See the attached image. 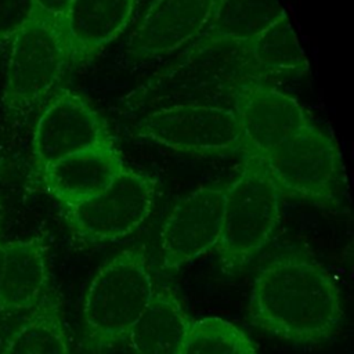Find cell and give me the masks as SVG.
I'll return each instance as SVG.
<instances>
[{"mask_svg": "<svg viewBox=\"0 0 354 354\" xmlns=\"http://www.w3.org/2000/svg\"><path fill=\"white\" fill-rule=\"evenodd\" d=\"M224 90L243 134V156L260 158L314 123L296 98L266 82H227Z\"/></svg>", "mask_w": 354, "mask_h": 354, "instance_id": "cell-8", "label": "cell"}, {"mask_svg": "<svg viewBox=\"0 0 354 354\" xmlns=\"http://www.w3.org/2000/svg\"><path fill=\"white\" fill-rule=\"evenodd\" d=\"M39 14L36 0H0V41H11Z\"/></svg>", "mask_w": 354, "mask_h": 354, "instance_id": "cell-20", "label": "cell"}, {"mask_svg": "<svg viewBox=\"0 0 354 354\" xmlns=\"http://www.w3.org/2000/svg\"><path fill=\"white\" fill-rule=\"evenodd\" d=\"M71 1L72 0H36L39 10L54 19H58L65 12Z\"/></svg>", "mask_w": 354, "mask_h": 354, "instance_id": "cell-21", "label": "cell"}, {"mask_svg": "<svg viewBox=\"0 0 354 354\" xmlns=\"http://www.w3.org/2000/svg\"><path fill=\"white\" fill-rule=\"evenodd\" d=\"M285 12L279 0H218L196 39L160 69L138 95L144 97L151 90L159 88L214 51L236 48L250 41Z\"/></svg>", "mask_w": 354, "mask_h": 354, "instance_id": "cell-9", "label": "cell"}, {"mask_svg": "<svg viewBox=\"0 0 354 354\" xmlns=\"http://www.w3.org/2000/svg\"><path fill=\"white\" fill-rule=\"evenodd\" d=\"M138 0H72L57 19L69 65L91 62L130 25Z\"/></svg>", "mask_w": 354, "mask_h": 354, "instance_id": "cell-13", "label": "cell"}, {"mask_svg": "<svg viewBox=\"0 0 354 354\" xmlns=\"http://www.w3.org/2000/svg\"><path fill=\"white\" fill-rule=\"evenodd\" d=\"M1 170H3V156L0 153V173H1Z\"/></svg>", "mask_w": 354, "mask_h": 354, "instance_id": "cell-24", "label": "cell"}, {"mask_svg": "<svg viewBox=\"0 0 354 354\" xmlns=\"http://www.w3.org/2000/svg\"><path fill=\"white\" fill-rule=\"evenodd\" d=\"M158 195V180L126 166L95 196L65 207L72 232L88 243L129 236L149 217Z\"/></svg>", "mask_w": 354, "mask_h": 354, "instance_id": "cell-7", "label": "cell"}, {"mask_svg": "<svg viewBox=\"0 0 354 354\" xmlns=\"http://www.w3.org/2000/svg\"><path fill=\"white\" fill-rule=\"evenodd\" d=\"M227 82L297 79L310 73L308 59L285 12L250 41L236 47Z\"/></svg>", "mask_w": 354, "mask_h": 354, "instance_id": "cell-14", "label": "cell"}, {"mask_svg": "<svg viewBox=\"0 0 354 354\" xmlns=\"http://www.w3.org/2000/svg\"><path fill=\"white\" fill-rule=\"evenodd\" d=\"M227 183L203 185L181 198L169 212L159 234L160 266L174 271L216 249Z\"/></svg>", "mask_w": 354, "mask_h": 354, "instance_id": "cell-11", "label": "cell"}, {"mask_svg": "<svg viewBox=\"0 0 354 354\" xmlns=\"http://www.w3.org/2000/svg\"><path fill=\"white\" fill-rule=\"evenodd\" d=\"M191 321L177 293L160 285L126 340L134 354H178Z\"/></svg>", "mask_w": 354, "mask_h": 354, "instance_id": "cell-17", "label": "cell"}, {"mask_svg": "<svg viewBox=\"0 0 354 354\" xmlns=\"http://www.w3.org/2000/svg\"><path fill=\"white\" fill-rule=\"evenodd\" d=\"M4 259H6V243H4V242H0V286H1V278H3Z\"/></svg>", "mask_w": 354, "mask_h": 354, "instance_id": "cell-22", "label": "cell"}, {"mask_svg": "<svg viewBox=\"0 0 354 354\" xmlns=\"http://www.w3.org/2000/svg\"><path fill=\"white\" fill-rule=\"evenodd\" d=\"M260 159L282 196L330 210L342 205L340 152L336 141L317 124L301 129Z\"/></svg>", "mask_w": 354, "mask_h": 354, "instance_id": "cell-4", "label": "cell"}, {"mask_svg": "<svg viewBox=\"0 0 354 354\" xmlns=\"http://www.w3.org/2000/svg\"><path fill=\"white\" fill-rule=\"evenodd\" d=\"M155 288L142 245L124 249L102 264L90 281L82 306L86 350L102 354L126 340Z\"/></svg>", "mask_w": 354, "mask_h": 354, "instance_id": "cell-2", "label": "cell"}, {"mask_svg": "<svg viewBox=\"0 0 354 354\" xmlns=\"http://www.w3.org/2000/svg\"><path fill=\"white\" fill-rule=\"evenodd\" d=\"M248 313L259 329L299 346L330 340L343 322L335 279L321 263L297 249L279 252L261 266Z\"/></svg>", "mask_w": 354, "mask_h": 354, "instance_id": "cell-1", "label": "cell"}, {"mask_svg": "<svg viewBox=\"0 0 354 354\" xmlns=\"http://www.w3.org/2000/svg\"><path fill=\"white\" fill-rule=\"evenodd\" d=\"M218 0H152L129 35L133 61L162 58L183 50L206 26Z\"/></svg>", "mask_w": 354, "mask_h": 354, "instance_id": "cell-12", "label": "cell"}, {"mask_svg": "<svg viewBox=\"0 0 354 354\" xmlns=\"http://www.w3.org/2000/svg\"><path fill=\"white\" fill-rule=\"evenodd\" d=\"M3 354H69L62 307L53 290L44 293L12 332Z\"/></svg>", "mask_w": 354, "mask_h": 354, "instance_id": "cell-18", "label": "cell"}, {"mask_svg": "<svg viewBox=\"0 0 354 354\" xmlns=\"http://www.w3.org/2000/svg\"><path fill=\"white\" fill-rule=\"evenodd\" d=\"M1 221H3V209H1V202H0V231H1Z\"/></svg>", "mask_w": 354, "mask_h": 354, "instance_id": "cell-23", "label": "cell"}, {"mask_svg": "<svg viewBox=\"0 0 354 354\" xmlns=\"http://www.w3.org/2000/svg\"><path fill=\"white\" fill-rule=\"evenodd\" d=\"M178 354H257L250 337L238 325L220 318L192 319Z\"/></svg>", "mask_w": 354, "mask_h": 354, "instance_id": "cell-19", "label": "cell"}, {"mask_svg": "<svg viewBox=\"0 0 354 354\" xmlns=\"http://www.w3.org/2000/svg\"><path fill=\"white\" fill-rule=\"evenodd\" d=\"M108 141L115 140L100 112L82 94L61 88L51 95L33 130L36 170L41 173L65 156Z\"/></svg>", "mask_w": 354, "mask_h": 354, "instance_id": "cell-10", "label": "cell"}, {"mask_svg": "<svg viewBox=\"0 0 354 354\" xmlns=\"http://www.w3.org/2000/svg\"><path fill=\"white\" fill-rule=\"evenodd\" d=\"M282 194L257 156H243L234 180L227 183L221 232L216 246L224 272L242 271L270 242L282 209Z\"/></svg>", "mask_w": 354, "mask_h": 354, "instance_id": "cell-3", "label": "cell"}, {"mask_svg": "<svg viewBox=\"0 0 354 354\" xmlns=\"http://www.w3.org/2000/svg\"><path fill=\"white\" fill-rule=\"evenodd\" d=\"M134 138L196 156L243 155L245 141L230 106L180 102L149 111L130 129Z\"/></svg>", "mask_w": 354, "mask_h": 354, "instance_id": "cell-5", "label": "cell"}, {"mask_svg": "<svg viewBox=\"0 0 354 354\" xmlns=\"http://www.w3.org/2000/svg\"><path fill=\"white\" fill-rule=\"evenodd\" d=\"M4 243L6 259L0 286V310H32L48 290L46 236L35 235Z\"/></svg>", "mask_w": 354, "mask_h": 354, "instance_id": "cell-16", "label": "cell"}, {"mask_svg": "<svg viewBox=\"0 0 354 354\" xmlns=\"http://www.w3.org/2000/svg\"><path fill=\"white\" fill-rule=\"evenodd\" d=\"M69 59L57 19L39 14L11 39L3 105L10 113L43 102L61 82Z\"/></svg>", "mask_w": 354, "mask_h": 354, "instance_id": "cell-6", "label": "cell"}, {"mask_svg": "<svg viewBox=\"0 0 354 354\" xmlns=\"http://www.w3.org/2000/svg\"><path fill=\"white\" fill-rule=\"evenodd\" d=\"M124 167L115 141H108L54 162L40 176L50 195L68 207L104 191Z\"/></svg>", "mask_w": 354, "mask_h": 354, "instance_id": "cell-15", "label": "cell"}]
</instances>
